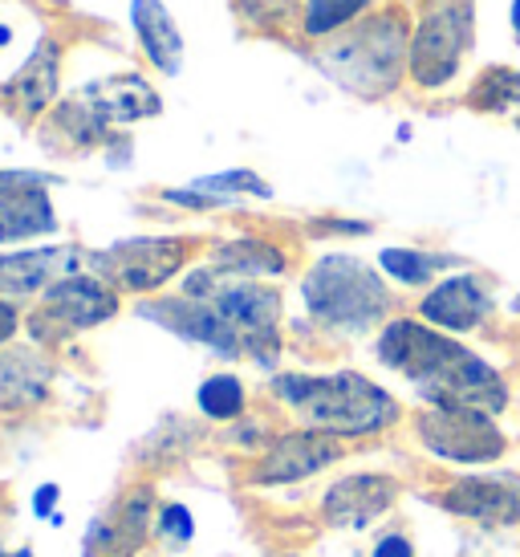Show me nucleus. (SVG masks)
Segmentation results:
<instances>
[{"label": "nucleus", "mask_w": 520, "mask_h": 557, "mask_svg": "<svg viewBox=\"0 0 520 557\" xmlns=\"http://www.w3.org/2000/svg\"><path fill=\"white\" fill-rule=\"evenodd\" d=\"M379 358L398 374H407L435 407H468L496 416L508 403L505 379L484 358L419 322L386 325L379 338Z\"/></svg>", "instance_id": "nucleus-1"}, {"label": "nucleus", "mask_w": 520, "mask_h": 557, "mask_svg": "<svg viewBox=\"0 0 520 557\" xmlns=\"http://www.w3.org/2000/svg\"><path fill=\"white\" fill-rule=\"evenodd\" d=\"M273 387L309 428L325 435H370L398 419L395 399L354 371L281 374Z\"/></svg>", "instance_id": "nucleus-2"}, {"label": "nucleus", "mask_w": 520, "mask_h": 557, "mask_svg": "<svg viewBox=\"0 0 520 557\" xmlns=\"http://www.w3.org/2000/svg\"><path fill=\"white\" fill-rule=\"evenodd\" d=\"M301 294H306L309 313L334 330H367L391 306L383 277L358 257H342V252L322 257L309 269Z\"/></svg>", "instance_id": "nucleus-3"}, {"label": "nucleus", "mask_w": 520, "mask_h": 557, "mask_svg": "<svg viewBox=\"0 0 520 557\" xmlns=\"http://www.w3.org/2000/svg\"><path fill=\"white\" fill-rule=\"evenodd\" d=\"M187 294L208 301L224 322L232 325V334L240 338L245 350L260 358V346L264 355H276V318H281V297L273 289H260L252 281H236L228 277L224 269H199L187 281Z\"/></svg>", "instance_id": "nucleus-4"}, {"label": "nucleus", "mask_w": 520, "mask_h": 557, "mask_svg": "<svg viewBox=\"0 0 520 557\" xmlns=\"http://www.w3.org/2000/svg\"><path fill=\"white\" fill-rule=\"evenodd\" d=\"M403 58H407V33L398 25V16H379L350 33L346 41H337L334 49H325L322 65L346 90L383 94L398 82Z\"/></svg>", "instance_id": "nucleus-5"}, {"label": "nucleus", "mask_w": 520, "mask_h": 557, "mask_svg": "<svg viewBox=\"0 0 520 557\" xmlns=\"http://www.w3.org/2000/svg\"><path fill=\"white\" fill-rule=\"evenodd\" d=\"M475 0H428L411 41V74L419 86H444L459 70V58L472 41Z\"/></svg>", "instance_id": "nucleus-6"}, {"label": "nucleus", "mask_w": 520, "mask_h": 557, "mask_svg": "<svg viewBox=\"0 0 520 557\" xmlns=\"http://www.w3.org/2000/svg\"><path fill=\"white\" fill-rule=\"evenodd\" d=\"M159 110H163L159 94L138 78V74H123V78H107L86 86L70 107H62L58 119L82 143H90L94 135H102L107 123H138V119H151Z\"/></svg>", "instance_id": "nucleus-7"}, {"label": "nucleus", "mask_w": 520, "mask_h": 557, "mask_svg": "<svg viewBox=\"0 0 520 557\" xmlns=\"http://www.w3.org/2000/svg\"><path fill=\"white\" fill-rule=\"evenodd\" d=\"M419 440L439 460L456 465H488L505 456V435L492 428V416L468 407H431L419 416Z\"/></svg>", "instance_id": "nucleus-8"}, {"label": "nucleus", "mask_w": 520, "mask_h": 557, "mask_svg": "<svg viewBox=\"0 0 520 557\" xmlns=\"http://www.w3.org/2000/svg\"><path fill=\"white\" fill-rule=\"evenodd\" d=\"M187 261L184 240H163V236H143V240H123L110 252L98 257L102 273L114 277L126 289H159L168 277H175Z\"/></svg>", "instance_id": "nucleus-9"}, {"label": "nucleus", "mask_w": 520, "mask_h": 557, "mask_svg": "<svg viewBox=\"0 0 520 557\" xmlns=\"http://www.w3.org/2000/svg\"><path fill=\"white\" fill-rule=\"evenodd\" d=\"M444 509L472 517L480 525H517L520 521V476L488 472V476H459L435 496Z\"/></svg>", "instance_id": "nucleus-10"}, {"label": "nucleus", "mask_w": 520, "mask_h": 557, "mask_svg": "<svg viewBox=\"0 0 520 557\" xmlns=\"http://www.w3.org/2000/svg\"><path fill=\"white\" fill-rule=\"evenodd\" d=\"M119 310V297L94 277H62L46 294V310L33 325L58 322L62 330H90Z\"/></svg>", "instance_id": "nucleus-11"}, {"label": "nucleus", "mask_w": 520, "mask_h": 557, "mask_svg": "<svg viewBox=\"0 0 520 557\" xmlns=\"http://www.w3.org/2000/svg\"><path fill=\"white\" fill-rule=\"evenodd\" d=\"M398 496V484L391 476H374V472H362V476H346L337 480L334 488L325 493V521L337 529H367L374 517H383Z\"/></svg>", "instance_id": "nucleus-12"}, {"label": "nucleus", "mask_w": 520, "mask_h": 557, "mask_svg": "<svg viewBox=\"0 0 520 557\" xmlns=\"http://www.w3.org/2000/svg\"><path fill=\"white\" fill-rule=\"evenodd\" d=\"M492 313V294L488 285L475 277V273H459V277H447L444 285H435L428 297H423V318L444 330H475Z\"/></svg>", "instance_id": "nucleus-13"}, {"label": "nucleus", "mask_w": 520, "mask_h": 557, "mask_svg": "<svg viewBox=\"0 0 520 557\" xmlns=\"http://www.w3.org/2000/svg\"><path fill=\"white\" fill-rule=\"evenodd\" d=\"M131 29H135L143 53L151 58L154 70L179 74L184 65V33L175 25V16L163 0H131Z\"/></svg>", "instance_id": "nucleus-14"}, {"label": "nucleus", "mask_w": 520, "mask_h": 557, "mask_svg": "<svg viewBox=\"0 0 520 557\" xmlns=\"http://www.w3.org/2000/svg\"><path fill=\"white\" fill-rule=\"evenodd\" d=\"M337 456V444L325 432H293L285 440H276V448L264 456V465L257 468L260 484H285V480H301L309 472H318Z\"/></svg>", "instance_id": "nucleus-15"}, {"label": "nucleus", "mask_w": 520, "mask_h": 557, "mask_svg": "<svg viewBox=\"0 0 520 557\" xmlns=\"http://www.w3.org/2000/svg\"><path fill=\"white\" fill-rule=\"evenodd\" d=\"M53 228H58V216H53V203L46 196V184L16 187V191L0 196V245L46 236Z\"/></svg>", "instance_id": "nucleus-16"}, {"label": "nucleus", "mask_w": 520, "mask_h": 557, "mask_svg": "<svg viewBox=\"0 0 520 557\" xmlns=\"http://www.w3.org/2000/svg\"><path fill=\"white\" fill-rule=\"evenodd\" d=\"M77 261L74 248H29L0 257V294H33L46 281H58Z\"/></svg>", "instance_id": "nucleus-17"}, {"label": "nucleus", "mask_w": 520, "mask_h": 557, "mask_svg": "<svg viewBox=\"0 0 520 557\" xmlns=\"http://www.w3.org/2000/svg\"><path fill=\"white\" fill-rule=\"evenodd\" d=\"M53 94H58V46L41 41L37 53L21 65V74L4 86V98L16 107V114L29 119V114H41L53 102Z\"/></svg>", "instance_id": "nucleus-18"}, {"label": "nucleus", "mask_w": 520, "mask_h": 557, "mask_svg": "<svg viewBox=\"0 0 520 557\" xmlns=\"http://www.w3.org/2000/svg\"><path fill=\"white\" fill-rule=\"evenodd\" d=\"M49 387V367L33 350L0 355V407H25L37 403Z\"/></svg>", "instance_id": "nucleus-19"}, {"label": "nucleus", "mask_w": 520, "mask_h": 557, "mask_svg": "<svg viewBox=\"0 0 520 557\" xmlns=\"http://www.w3.org/2000/svg\"><path fill=\"white\" fill-rule=\"evenodd\" d=\"M269 196V184L252 175V171H220V175H203L196 184L187 187V191H168L171 203H187V208H215V203L232 200V196Z\"/></svg>", "instance_id": "nucleus-20"}, {"label": "nucleus", "mask_w": 520, "mask_h": 557, "mask_svg": "<svg viewBox=\"0 0 520 557\" xmlns=\"http://www.w3.org/2000/svg\"><path fill=\"white\" fill-rule=\"evenodd\" d=\"M215 264L224 273H281L285 257L273 245H264V240H232V245L215 252Z\"/></svg>", "instance_id": "nucleus-21"}, {"label": "nucleus", "mask_w": 520, "mask_h": 557, "mask_svg": "<svg viewBox=\"0 0 520 557\" xmlns=\"http://www.w3.org/2000/svg\"><path fill=\"white\" fill-rule=\"evenodd\" d=\"M379 264L403 285H423V281H431L435 269H444L447 257H428V252H414V248H383Z\"/></svg>", "instance_id": "nucleus-22"}, {"label": "nucleus", "mask_w": 520, "mask_h": 557, "mask_svg": "<svg viewBox=\"0 0 520 557\" xmlns=\"http://www.w3.org/2000/svg\"><path fill=\"white\" fill-rule=\"evenodd\" d=\"M199 411L212 419H236L245 411V387L232 374H212L199 387Z\"/></svg>", "instance_id": "nucleus-23"}, {"label": "nucleus", "mask_w": 520, "mask_h": 557, "mask_svg": "<svg viewBox=\"0 0 520 557\" xmlns=\"http://www.w3.org/2000/svg\"><path fill=\"white\" fill-rule=\"evenodd\" d=\"M367 4L370 0H306V33L309 37H325V33L350 25Z\"/></svg>", "instance_id": "nucleus-24"}, {"label": "nucleus", "mask_w": 520, "mask_h": 557, "mask_svg": "<svg viewBox=\"0 0 520 557\" xmlns=\"http://www.w3.org/2000/svg\"><path fill=\"white\" fill-rule=\"evenodd\" d=\"M520 102V74L517 70H488L472 90V107L480 110H512Z\"/></svg>", "instance_id": "nucleus-25"}, {"label": "nucleus", "mask_w": 520, "mask_h": 557, "mask_svg": "<svg viewBox=\"0 0 520 557\" xmlns=\"http://www.w3.org/2000/svg\"><path fill=\"white\" fill-rule=\"evenodd\" d=\"M232 9L245 25L269 29V25H285L297 13V0H232Z\"/></svg>", "instance_id": "nucleus-26"}, {"label": "nucleus", "mask_w": 520, "mask_h": 557, "mask_svg": "<svg viewBox=\"0 0 520 557\" xmlns=\"http://www.w3.org/2000/svg\"><path fill=\"white\" fill-rule=\"evenodd\" d=\"M159 529H163V533H171L175 542H187V537H191V517H187L184 505H168V509H163V517H159Z\"/></svg>", "instance_id": "nucleus-27"}, {"label": "nucleus", "mask_w": 520, "mask_h": 557, "mask_svg": "<svg viewBox=\"0 0 520 557\" xmlns=\"http://www.w3.org/2000/svg\"><path fill=\"white\" fill-rule=\"evenodd\" d=\"M29 184H53L49 175H37V171H0V196L4 191H16V187H29Z\"/></svg>", "instance_id": "nucleus-28"}, {"label": "nucleus", "mask_w": 520, "mask_h": 557, "mask_svg": "<svg viewBox=\"0 0 520 557\" xmlns=\"http://www.w3.org/2000/svg\"><path fill=\"white\" fill-rule=\"evenodd\" d=\"M374 557H414V549H411V542H407V537L391 533V537H383V542H379Z\"/></svg>", "instance_id": "nucleus-29"}, {"label": "nucleus", "mask_w": 520, "mask_h": 557, "mask_svg": "<svg viewBox=\"0 0 520 557\" xmlns=\"http://www.w3.org/2000/svg\"><path fill=\"white\" fill-rule=\"evenodd\" d=\"M16 334V310L9 301H0V342H9Z\"/></svg>", "instance_id": "nucleus-30"}, {"label": "nucleus", "mask_w": 520, "mask_h": 557, "mask_svg": "<svg viewBox=\"0 0 520 557\" xmlns=\"http://www.w3.org/2000/svg\"><path fill=\"white\" fill-rule=\"evenodd\" d=\"M53 500H58V488H53V484H46V488L37 493V505H33V512H37V517H46V512L53 509Z\"/></svg>", "instance_id": "nucleus-31"}, {"label": "nucleus", "mask_w": 520, "mask_h": 557, "mask_svg": "<svg viewBox=\"0 0 520 557\" xmlns=\"http://www.w3.org/2000/svg\"><path fill=\"white\" fill-rule=\"evenodd\" d=\"M512 29L520 33V0H512Z\"/></svg>", "instance_id": "nucleus-32"}]
</instances>
